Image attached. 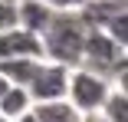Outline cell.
Segmentation results:
<instances>
[{
    "label": "cell",
    "mask_w": 128,
    "mask_h": 122,
    "mask_svg": "<svg viewBox=\"0 0 128 122\" xmlns=\"http://www.w3.org/2000/svg\"><path fill=\"white\" fill-rule=\"evenodd\" d=\"M33 115H36V122H86V115L66 96L46 99V102H33Z\"/></svg>",
    "instance_id": "7"
},
{
    "label": "cell",
    "mask_w": 128,
    "mask_h": 122,
    "mask_svg": "<svg viewBox=\"0 0 128 122\" xmlns=\"http://www.w3.org/2000/svg\"><path fill=\"white\" fill-rule=\"evenodd\" d=\"M112 83L108 76H102V73L89 69V66H72L69 69V83H66V99L79 109L82 115H95L98 106L105 102Z\"/></svg>",
    "instance_id": "2"
},
{
    "label": "cell",
    "mask_w": 128,
    "mask_h": 122,
    "mask_svg": "<svg viewBox=\"0 0 128 122\" xmlns=\"http://www.w3.org/2000/svg\"><path fill=\"white\" fill-rule=\"evenodd\" d=\"M102 30H105L118 46H128V13L122 10V13H115V17H108L105 20V27H102Z\"/></svg>",
    "instance_id": "11"
},
{
    "label": "cell",
    "mask_w": 128,
    "mask_h": 122,
    "mask_svg": "<svg viewBox=\"0 0 128 122\" xmlns=\"http://www.w3.org/2000/svg\"><path fill=\"white\" fill-rule=\"evenodd\" d=\"M98 115L105 122H128V92L112 86L108 96H105V102L98 106Z\"/></svg>",
    "instance_id": "9"
},
{
    "label": "cell",
    "mask_w": 128,
    "mask_h": 122,
    "mask_svg": "<svg viewBox=\"0 0 128 122\" xmlns=\"http://www.w3.org/2000/svg\"><path fill=\"white\" fill-rule=\"evenodd\" d=\"M0 122H13V119H7V115H4V112H0Z\"/></svg>",
    "instance_id": "17"
},
{
    "label": "cell",
    "mask_w": 128,
    "mask_h": 122,
    "mask_svg": "<svg viewBox=\"0 0 128 122\" xmlns=\"http://www.w3.org/2000/svg\"><path fill=\"white\" fill-rule=\"evenodd\" d=\"M7 89H10V79H7V76H0V96H4Z\"/></svg>",
    "instance_id": "15"
},
{
    "label": "cell",
    "mask_w": 128,
    "mask_h": 122,
    "mask_svg": "<svg viewBox=\"0 0 128 122\" xmlns=\"http://www.w3.org/2000/svg\"><path fill=\"white\" fill-rule=\"evenodd\" d=\"M89 122H105V119H102V115L95 112V115H89Z\"/></svg>",
    "instance_id": "16"
},
{
    "label": "cell",
    "mask_w": 128,
    "mask_h": 122,
    "mask_svg": "<svg viewBox=\"0 0 128 122\" xmlns=\"http://www.w3.org/2000/svg\"><path fill=\"white\" fill-rule=\"evenodd\" d=\"M53 7H46L43 0H16V27L30 30V33H43L49 27V20H53Z\"/></svg>",
    "instance_id": "6"
},
{
    "label": "cell",
    "mask_w": 128,
    "mask_h": 122,
    "mask_svg": "<svg viewBox=\"0 0 128 122\" xmlns=\"http://www.w3.org/2000/svg\"><path fill=\"white\" fill-rule=\"evenodd\" d=\"M13 56H36V59H43L40 36L30 33V30H23V27L4 30L0 33V59H13Z\"/></svg>",
    "instance_id": "5"
},
{
    "label": "cell",
    "mask_w": 128,
    "mask_h": 122,
    "mask_svg": "<svg viewBox=\"0 0 128 122\" xmlns=\"http://www.w3.org/2000/svg\"><path fill=\"white\" fill-rule=\"evenodd\" d=\"M66 83H69V66L43 59L33 73V79L26 83V92L33 102H46V99H59L66 96Z\"/></svg>",
    "instance_id": "4"
},
{
    "label": "cell",
    "mask_w": 128,
    "mask_h": 122,
    "mask_svg": "<svg viewBox=\"0 0 128 122\" xmlns=\"http://www.w3.org/2000/svg\"><path fill=\"white\" fill-rule=\"evenodd\" d=\"M46 7H53V10H79L86 0H43Z\"/></svg>",
    "instance_id": "13"
},
{
    "label": "cell",
    "mask_w": 128,
    "mask_h": 122,
    "mask_svg": "<svg viewBox=\"0 0 128 122\" xmlns=\"http://www.w3.org/2000/svg\"><path fill=\"white\" fill-rule=\"evenodd\" d=\"M13 122H36V115H33V106H30L26 112H20V115H16Z\"/></svg>",
    "instance_id": "14"
},
{
    "label": "cell",
    "mask_w": 128,
    "mask_h": 122,
    "mask_svg": "<svg viewBox=\"0 0 128 122\" xmlns=\"http://www.w3.org/2000/svg\"><path fill=\"white\" fill-rule=\"evenodd\" d=\"M43 59L36 56H13V59H0V76H7L13 86H26L33 79V73Z\"/></svg>",
    "instance_id": "8"
},
{
    "label": "cell",
    "mask_w": 128,
    "mask_h": 122,
    "mask_svg": "<svg viewBox=\"0 0 128 122\" xmlns=\"http://www.w3.org/2000/svg\"><path fill=\"white\" fill-rule=\"evenodd\" d=\"M89 27L82 23L79 10H56L49 27L40 33L43 43V59H53L62 66H79L82 63V43H86Z\"/></svg>",
    "instance_id": "1"
},
{
    "label": "cell",
    "mask_w": 128,
    "mask_h": 122,
    "mask_svg": "<svg viewBox=\"0 0 128 122\" xmlns=\"http://www.w3.org/2000/svg\"><path fill=\"white\" fill-rule=\"evenodd\" d=\"M30 106H33V99H30L26 86H13V83H10V89L0 96V112H4L7 119H16L20 112H26Z\"/></svg>",
    "instance_id": "10"
},
{
    "label": "cell",
    "mask_w": 128,
    "mask_h": 122,
    "mask_svg": "<svg viewBox=\"0 0 128 122\" xmlns=\"http://www.w3.org/2000/svg\"><path fill=\"white\" fill-rule=\"evenodd\" d=\"M16 27V0H0V33Z\"/></svg>",
    "instance_id": "12"
},
{
    "label": "cell",
    "mask_w": 128,
    "mask_h": 122,
    "mask_svg": "<svg viewBox=\"0 0 128 122\" xmlns=\"http://www.w3.org/2000/svg\"><path fill=\"white\" fill-rule=\"evenodd\" d=\"M86 122H89V115H86Z\"/></svg>",
    "instance_id": "18"
},
{
    "label": "cell",
    "mask_w": 128,
    "mask_h": 122,
    "mask_svg": "<svg viewBox=\"0 0 128 122\" xmlns=\"http://www.w3.org/2000/svg\"><path fill=\"white\" fill-rule=\"evenodd\" d=\"M118 59H125V46H118L105 30H92L89 27L86 43H82V63L79 66H89V69L102 73V76H112V69H115Z\"/></svg>",
    "instance_id": "3"
}]
</instances>
